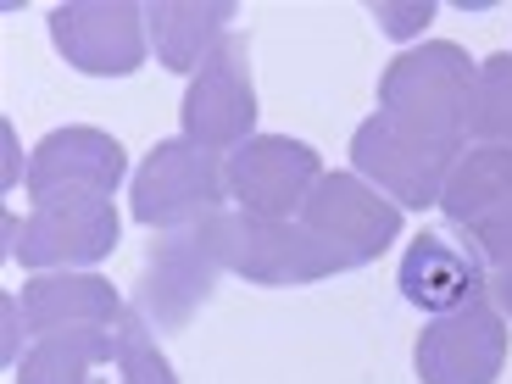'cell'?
<instances>
[{
  "label": "cell",
  "mask_w": 512,
  "mask_h": 384,
  "mask_svg": "<svg viewBox=\"0 0 512 384\" xmlns=\"http://www.w3.org/2000/svg\"><path fill=\"white\" fill-rule=\"evenodd\" d=\"M218 256L206 245L201 223L190 229H167L151 240L145 251V268L134 279V295H128V307L140 312L156 334H179L195 312L218 295Z\"/></svg>",
  "instance_id": "cell-6"
},
{
  "label": "cell",
  "mask_w": 512,
  "mask_h": 384,
  "mask_svg": "<svg viewBox=\"0 0 512 384\" xmlns=\"http://www.w3.org/2000/svg\"><path fill=\"white\" fill-rule=\"evenodd\" d=\"M474 56L457 39H423L418 51H401L379 73V112L401 128L468 151V112H474Z\"/></svg>",
  "instance_id": "cell-2"
},
{
  "label": "cell",
  "mask_w": 512,
  "mask_h": 384,
  "mask_svg": "<svg viewBox=\"0 0 512 384\" xmlns=\"http://www.w3.org/2000/svg\"><path fill=\"white\" fill-rule=\"evenodd\" d=\"M17 384H179L151 323L128 307L112 329L45 334L17 362Z\"/></svg>",
  "instance_id": "cell-1"
},
{
  "label": "cell",
  "mask_w": 512,
  "mask_h": 384,
  "mask_svg": "<svg viewBox=\"0 0 512 384\" xmlns=\"http://www.w3.org/2000/svg\"><path fill=\"white\" fill-rule=\"evenodd\" d=\"M240 6L234 0H151L145 6V34L156 45V62L167 73H201V62L229 39Z\"/></svg>",
  "instance_id": "cell-16"
},
{
  "label": "cell",
  "mask_w": 512,
  "mask_h": 384,
  "mask_svg": "<svg viewBox=\"0 0 512 384\" xmlns=\"http://www.w3.org/2000/svg\"><path fill=\"white\" fill-rule=\"evenodd\" d=\"M412 368L423 384H496L507 368V312L485 295L429 318L412 346Z\"/></svg>",
  "instance_id": "cell-9"
},
{
  "label": "cell",
  "mask_w": 512,
  "mask_h": 384,
  "mask_svg": "<svg viewBox=\"0 0 512 384\" xmlns=\"http://www.w3.org/2000/svg\"><path fill=\"white\" fill-rule=\"evenodd\" d=\"M373 17H379V28L390 39H412L418 28H429V17H435V0H418V6H373Z\"/></svg>",
  "instance_id": "cell-20"
},
{
  "label": "cell",
  "mask_w": 512,
  "mask_h": 384,
  "mask_svg": "<svg viewBox=\"0 0 512 384\" xmlns=\"http://www.w3.org/2000/svg\"><path fill=\"white\" fill-rule=\"evenodd\" d=\"M468 240L479 245V256H485L490 268H512V206H507V212H496L490 223H479Z\"/></svg>",
  "instance_id": "cell-19"
},
{
  "label": "cell",
  "mask_w": 512,
  "mask_h": 384,
  "mask_svg": "<svg viewBox=\"0 0 512 384\" xmlns=\"http://www.w3.org/2000/svg\"><path fill=\"white\" fill-rule=\"evenodd\" d=\"M295 223L312 229L318 240H329L334 251H346L357 268L373 262V256H384L401 240V206L390 201V195H379L368 179H357L351 167L323 173V179L312 184L307 206L295 212Z\"/></svg>",
  "instance_id": "cell-11"
},
{
  "label": "cell",
  "mask_w": 512,
  "mask_h": 384,
  "mask_svg": "<svg viewBox=\"0 0 512 384\" xmlns=\"http://www.w3.org/2000/svg\"><path fill=\"white\" fill-rule=\"evenodd\" d=\"M117 234H123V218L106 195H62L28 212V223L12 234V256L34 273H90L117 251Z\"/></svg>",
  "instance_id": "cell-7"
},
{
  "label": "cell",
  "mask_w": 512,
  "mask_h": 384,
  "mask_svg": "<svg viewBox=\"0 0 512 384\" xmlns=\"http://www.w3.org/2000/svg\"><path fill=\"white\" fill-rule=\"evenodd\" d=\"M201 234L212 245L223 273H240L251 284H318L334 273H351L346 251H334L312 229L290 218H256V212H212L201 218Z\"/></svg>",
  "instance_id": "cell-3"
},
{
  "label": "cell",
  "mask_w": 512,
  "mask_h": 384,
  "mask_svg": "<svg viewBox=\"0 0 512 384\" xmlns=\"http://www.w3.org/2000/svg\"><path fill=\"white\" fill-rule=\"evenodd\" d=\"M490 301L512 318V268H496V279H490Z\"/></svg>",
  "instance_id": "cell-21"
},
{
  "label": "cell",
  "mask_w": 512,
  "mask_h": 384,
  "mask_svg": "<svg viewBox=\"0 0 512 384\" xmlns=\"http://www.w3.org/2000/svg\"><path fill=\"white\" fill-rule=\"evenodd\" d=\"M512 206V145H468L451 167L446 190H440V212L451 229L474 234L496 212Z\"/></svg>",
  "instance_id": "cell-17"
},
{
  "label": "cell",
  "mask_w": 512,
  "mask_h": 384,
  "mask_svg": "<svg viewBox=\"0 0 512 384\" xmlns=\"http://www.w3.org/2000/svg\"><path fill=\"white\" fill-rule=\"evenodd\" d=\"M229 201V179H223V162L201 145L179 140H156L151 156L140 162L134 184H128V206H134V223L167 234V229H190V223L223 212Z\"/></svg>",
  "instance_id": "cell-4"
},
{
  "label": "cell",
  "mask_w": 512,
  "mask_h": 384,
  "mask_svg": "<svg viewBox=\"0 0 512 384\" xmlns=\"http://www.w3.org/2000/svg\"><path fill=\"white\" fill-rule=\"evenodd\" d=\"M457 156L462 151H451L440 140H423V134L401 128L396 117H384V112H373L351 134V173L368 179L379 195H390L401 212L440 206V190H446Z\"/></svg>",
  "instance_id": "cell-5"
},
{
  "label": "cell",
  "mask_w": 512,
  "mask_h": 384,
  "mask_svg": "<svg viewBox=\"0 0 512 384\" xmlns=\"http://www.w3.org/2000/svg\"><path fill=\"white\" fill-rule=\"evenodd\" d=\"M184 140L201 151H240L256 134V84H251V39L229 34L218 51L201 62L179 106Z\"/></svg>",
  "instance_id": "cell-8"
},
{
  "label": "cell",
  "mask_w": 512,
  "mask_h": 384,
  "mask_svg": "<svg viewBox=\"0 0 512 384\" xmlns=\"http://www.w3.org/2000/svg\"><path fill=\"white\" fill-rule=\"evenodd\" d=\"M123 145L90 123L51 128L28 156V195L39 201H62V195H106L112 201L123 184Z\"/></svg>",
  "instance_id": "cell-14"
},
{
  "label": "cell",
  "mask_w": 512,
  "mask_h": 384,
  "mask_svg": "<svg viewBox=\"0 0 512 384\" xmlns=\"http://www.w3.org/2000/svg\"><path fill=\"white\" fill-rule=\"evenodd\" d=\"M128 312V301L101 279V273H34L17 295V318L34 340L45 334H67V329H112L117 318Z\"/></svg>",
  "instance_id": "cell-15"
},
{
  "label": "cell",
  "mask_w": 512,
  "mask_h": 384,
  "mask_svg": "<svg viewBox=\"0 0 512 384\" xmlns=\"http://www.w3.org/2000/svg\"><path fill=\"white\" fill-rule=\"evenodd\" d=\"M51 39L67 67L90 78H128L145 67L151 34L134 0H67L51 12Z\"/></svg>",
  "instance_id": "cell-10"
},
{
  "label": "cell",
  "mask_w": 512,
  "mask_h": 384,
  "mask_svg": "<svg viewBox=\"0 0 512 384\" xmlns=\"http://www.w3.org/2000/svg\"><path fill=\"white\" fill-rule=\"evenodd\" d=\"M223 179H229L234 201L256 218H295L307 206L312 184L323 179V156L290 134H251L240 151H229Z\"/></svg>",
  "instance_id": "cell-12"
},
{
  "label": "cell",
  "mask_w": 512,
  "mask_h": 384,
  "mask_svg": "<svg viewBox=\"0 0 512 384\" xmlns=\"http://www.w3.org/2000/svg\"><path fill=\"white\" fill-rule=\"evenodd\" d=\"M485 268L490 262L479 256V245L446 223V229H423L418 240L407 245V256H401V268H396V284L418 312L446 318V312L490 295Z\"/></svg>",
  "instance_id": "cell-13"
},
{
  "label": "cell",
  "mask_w": 512,
  "mask_h": 384,
  "mask_svg": "<svg viewBox=\"0 0 512 384\" xmlns=\"http://www.w3.org/2000/svg\"><path fill=\"white\" fill-rule=\"evenodd\" d=\"M468 134L479 145H512V51H496L479 62Z\"/></svg>",
  "instance_id": "cell-18"
}]
</instances>
